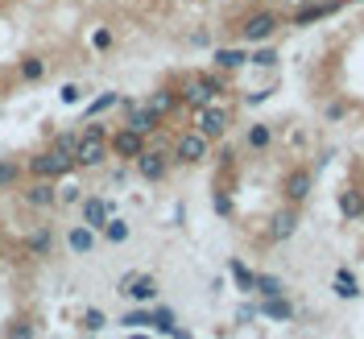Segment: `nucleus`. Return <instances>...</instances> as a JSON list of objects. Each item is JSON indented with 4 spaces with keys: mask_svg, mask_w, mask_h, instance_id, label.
<instances>
[{
    "mask_svg": "<svg viewBox=\"0 0 364 339\" xmlns=\"http://www.w3.org/2000/svg\"><path fill=\"white\" fill-rule=\"evenodd\" d=\"M343 112H348V108H343L340 99H331V104L323 108V116H327V120H343Z\"/></svg>",
    "mask_w": 364,
    "mask_h": 339,
    "instance_id": "58836bf2",
    "label": "nucleus"
},
{
    "mask_svg": "<svg viewBox=\"0 0 364 339\" xmlns=\"http://www.w3.org/2000/svg\"><path fill=\"white\" fill-rule=\"evenodd\" d=\"M79 99H83V87L79 83H67L63 87V104H79Z\"/></svg>",
    "mask_w": 364,
    "mask_h": 339,
    "instance_id": "e433bc0d",
    "label": "nucleus"
},
{
    "mask_svg": "<svg viewBox=\"0 0 364 339\" xmlns=\"http://www.w3.org/2000/svg\"><path fill=\"white\" fill-rule=\"evenodd\" d=\"M104 327H108V315H104L100 306H91L87 315H83V331H91V335H100Z\"/></svg>",
    "mask_w": 364,
    "mask_h": 339,
    "instance_id": "2f4dec72",
    "label": "nucleus"
},
{
    "mask_svg": "<svg viewBox=\"0 0 364 339\" xmlns=\"http://www.w3.org/2000/svg\"><path fill=\"white\" fill-rule=\"evenodd\" d=\"M356 4H360V0H356Z\"/></svg>",
    "mask_w": 364,
    "mask_h": 339,
    "instance_id": "49530a36",
    "label": "nucleus"
},
{
    "mask_svg": "<svg viewBox=\"0 0 364 339\" xmlns=\"http://www.w3.org/2000/svg\"><path fill=\"white\" fill-rule=\"evenodd\" d=\"M207 154H211V141H207L199 129H195V133H182L178 145H174V161H182V166H199Z\"/></svg>",
    "mask_w": 364,
    "mask_h": 339,
    "instance_id": "39448f33",
    "label": "nucleus"
},
{
    "mask_svg": "<svg viewBox=\"0 0 364 339\" xmlns=\"http://www.w3.org/2000/svg\"><path fill=\"white\" fill-rule=\"evenodd\" d=\"M116 290L129 298V302H136V306H149V302L158 298V277H154V273H124V277L116 281Z\"/></svg>",
    "mask_w": 364,
    "mask_h": 339,
    "instance_id": "f03ea898",
    "label": "nucleus"
},
{
    "mask_svg": "<svg viewBox=\"0 0 364 339\" xmlns=\"http://www.w3.org/2000/svg\"><path fill=\"white\" fill-rule=\"evenodd\" d=\"M294 227H298V207L290 203V207H282V211H273L269 215V240H290L294 236Z\"/></svg>",
    "mask_w": 364,
    "mask_h": 339,
    "instance_id": "ddd939ff",
    "label": "nucleus"
},
{
    "mask_svg": "<svg viewBox=\"0 0 364 339\" xmlns=\"http://www.w3.org/2000/svg\"><path fill=\"white\" fill-rule=\"evenodd\" d=\"M311 186H315V178H311V174H306V170H294V174H290V178H286V199H290V203H306V195H311Z\"/></svg>",
    "mask_w": 364,
    "mask_h": 339,
    "instance_id": "f3484780",
    "label": "nucleus"
},
{
    "mask_svg": "<svg viewBox=\"0 0 364 339\" xmlns=\"http://www.w3.org/2000/svg\"><path fill=\"white\" fill-rule=\"evenodd\" d=\"M91 45H95V50H108V45H112V33H108V29H95V33H91Z\"/></svg>",
    "mask_w": 364,
    "mask_h": 339,
    "instance_id": "4c0bfd02",
    "label": "nucleus"
},
{
    "mask_svg": "<svg viewBox=\"0 0 364 339\" xmlns=\"http://www.w3.org/2000/svg\"><path fill=\"white\" fill-rule=\"evenodd\" d=\"M17 75H21L25 83H38V79H46V58H38V54H25L21 63H17Z\"/></svg>",
    "mask_w": 364,
    "mask_h": 339,
    "instance_id": "4be33fe9",
    "label": "nucleus"
},
{
    "mask_svg": "<svg viewBox=\"0 0 364 339\" xmlns=\"http://www.w3.org/2000/svg\"><path fill=\"white\" fill-rule=\"evenodd\" d=\"M54 149L75 158V149H79V133H58V136H54Z\"/></svg>",
    "mask_w": 364,
    "mask_h": 339,
    "instance_id": "f704fd0d",
    "label": "nucleus"
},
{
    "mask_svg": "<svg viewBox=\"0 0 364 339\" xmlns=\"http://www.w3.org/2000/svg\"><path fill=\"white\" fill-rule=\"evenodd\" d=\"M252 315H257V306H240V315H236V323H252Z\"/></svg>",
    "mask_w": 364,
    "mask_h": 339,
    "instance_id": "79ce46f5",
    "label": "nucleus"
},
{
    "mask_svg": "<svg viewBox=\"0 0 364 339\" xmlns=\"http://www.w3.org/2000/svg\"><path fill=\"white\" fill-rule=\"evenodd\" d=\"M154 327H158L161 335H174V327H178L174 311H170V306H158V311H154Z\"/></svg>",
    "mask_w": 364,
    "mask_h": 339,
    "instance_id": "c85d7f7f",
    "label": "nucleus"
},
{
    "mask_svg": "<svg viewBox=\"0 0 364 339\" xmlns=\"http://www.w3.org/2000/svg\"><path fill=\"white\" fill-rule=\"evenodd\" d=\"M50 249H54V232H50V227L25 232V252H29V257H50Z\"/></svg>",
    "mask_w": 364,
    "mask_h": 339,
    "instance_id": "a211bd4d",
    "label": "nucleus"
},
{
    "mask_svg": "<svg viewBox=\"0 0 364 339\" xmlns=\"http://www.w3.org/2000/svg\"><path fill=\"white\" fill-rule=\"evenodd\" d=\"M21 195H25V207H38V211H46V207L58 203V182H54V178H33Z\"/></svg>",
    "mask_w": 364,
    "mask_h": 339,
    "instance_id": "1a4fd4ad",
    "label": "nucleus"
},
{
    "mask_svg": "<svg viewBox=\"0 0 364 339\" xmlns=\"http://www.w3.org/2000/svg\"><path fill=\"white\" fill-rule=\"evenodd\" d=\"M129 339H149V335H141V327H136V331H133V335H129Z\"/></svg>",
    "mask_w": 364,
    "mask_h": 339,
    "instance_id": "37998d69",
    "label": "nucleus"
},
{
    "mask_svg": "<svg viewBox=\"0 0 364 339\" xmlns=\"http://www.w3.org/2000/svg\"><path fill=\"white\" fill-rule=\"evenodd\" d=\"M228 273H232V281H236V290H240V294H252V290H257V273H252L249 265H240L236 257L228 261Z\"/></svg>",
    "mask_w": 364,
    "mask_h": 339,
    "instance_id": "412c9836",
    "label": "nucleus"
},
{
    "mask_svg": "<svg viewBox=\"0 0 364 339\" xmlns=\"http://www.w3.org/2000/svg\"><path fill=\"white\" fill-rule=\"evenodd\" d=\"M83 136H95V141H108V129H104V124H91V120H87V129H83Z\"/></svg>",
    "mask_w": 364,
    "mask_h": 339,
    "instance_id": "ea45409f",
    "label": "nucleus"
},
{
    "mask_svg": "<svg viewBox=\"0 0 364 339\" xmlns=\"http://www.w3.org/2000/svg\"><path fill=\"white\" fill-rule=\"evenodd\" d=\"M4 339H38V323H33V318H17Z\"/></svg>",
    "mask_w": 364,
    "mask_h": 339,
    "instance_id": "7c9ffc66",
    "label": "nucleus"
},
{
    "mask_svg": "<svg viewBox=\"0 0 364 339\" xmlns=\"http://www.w3.org/2000/svg\"><path fill=\"white\" fill-rule=\"evenodd\" d=\"M286 4H298V0H286Z\"/></svg>",
    "mask_w": 364,
    "mask_h": 339,
    "instance_id": "a18cd8bd",
    "label": "nucleus"
},
{
    "mask_svg": "<svg viewBox=\"0 0 364 339\" xmlns=\"http://www.w3.org/2000/svg\"><path fill=\"white\" fill-rule=\"evenodd\" d=\"M116 104H120V95H116V91H100V95H95V99H91L87 108H83V116H100V112H108V108H116Z\"/></svg>",
    "mask_w": 364,
    "mask_h": 339,
    "instance_id": "bb28decb",
    "label": "nucleus"
},
{
    "mask_svg": "<svg viewBox=\"0 0 364 339\" xmlns=\"http://www.w3.org/2000/svg\"><path fill=\"white\" fill-rule=\"evenodd\" d=\"M108 145H112V154H116V158L136 161V158H141V149H145V136L133 133V129H120V133L108 136Z\"/></svg>",
    "mask_w": 364,
    "mask_h": 339,
    "instance_id": "f8f14e48",
    "label": "nucleus"
},
{
    "mask_svg": "<svg viewBox=\"0 0 364 339\" xmlns=\"http://www.w3.org/2000/svg\"><path fill=\"white\" fill-rule=\"evenodd\" d=\"M17 182H21V166L17 161H0V190H9Z\"/></svg>",
    "mask_w": 364,
    "mask_h": 339,
    "instance_id": "473e14b6",
    "label": "nucleus"
},
{
    "mask_svg": "<svg viewBox=\"0 0 364 339\" xmlns=\"http://www.w3.org/2000/svg\"><path fill=\"white\" fill-rule=\"evenodd\" d=\"M348 0H306V4H298L294 9V17L290 21L302 29V25H315V21H323V17H331V13H340Z\"/></svg>",
    "mask_w": 364,
    "mask_h": 339,
    "instance_id": "423d86ee",
    "label": "nucleus"
},
{
    "mask_svg": "<svg viewBox=\"0 0 364 339\" xmlns=\"http://www.w3.org/2000/svg\"><path fill=\"white\" fill-rule=\"evenodd\" d=\"M215 215H232V199L228 195H215Z\"/></svg>",
    "mask_w": 364,
    "mask_h": 339,
    "instance_id": "a19ab883",
    "label": "nucleus"
},
{
    "mask_svg": "<svg viewBox=\"0 0 364 339\" xmlns=\"http://www.w3.org/2000/svg\"><path fill=\"white\" fill-rule=\"evenodd\" d=\"M120 327H129V331H136V327H154V311H129V315L120 318Z\"/></svg>",
    "mask_w": 364,
    "mask_h": 339,
    "instance_id": "c756f323",
    "label": "nucleus"
},
{
    "mask_svg": "<svg viewBox=\"0 0 364 339\" xmlns=\"http://www.w3.org/2000/svg\"><path fill=\"white\" fill-rule=\"evenodd\" d=\"M0 252H4V236H0Z\"/></svg>",
    "mask_w": 364,
    "mask_h": 339,
    "instance_id": "c03bdc74",
    "label": "nucleus"
},
{
    "mask_svg": "<svg viewBox=\"0 0 364 339\" xmlns=\"http://www.w3.org/2000/svg\"><path fill=\"white\" fill-rule=\"evenodd\" d=\"M58 203H67V207L83 203V186H75V182H67V186L58 190Z\"/></svg>",
    "mask_w": 364,
    "mask_h": 339,
    "instance_id": "c9c22d12",
    "label": "nucleus"
},
{
    "mask_svg": "<svg viewBox=\"0 0 364 339\" xmlns=\"http://www.w3.org/2000/svg\"><path fill=\"white\" fill-rule=\"evenodd\" d=\"M336 294H340L343 302L360 298V290H356V277H352V269H336Z\"/></svg>",
    "mask_w": 364,
    "mask_h": 339,
    "instance_id": "a878e982",
    "label": "nucleus"
},
{
    "mask_svg": "<svg viewBox=\"0 0 364 339\" xmlns=\"http://www.w3.org/2000/svg\"><path fill=\"white\" fill-rule=\"evenodd\" d=\"M178 99L186 104V108H195V112H199V108H207V104L215 99V91L207 87V83H199V79H191V83L178 91Z\"/></svg>",
    "mask_w": 364,
    "mask_h": 339,
    "instance_id": "4468645a",
    "label": "nucleus"
},
{
    "mask_svg": "<svg viewBox=\"0 0 364 339\" xmlns=\"http://www.w3.org/2000/svg\"><path fill=\"white\" fill-rule=\"evenodd\" d=\"M228 124H232V112H228L224 104H215V99H211L207 108L195 112V129H199L207 141H220V136L228 133Z\"/></svg>",
    "mask_w": 364,
    "mask_h": 339,
    "instance_id": "7ed1b4c3",
    "label": "nucleus"
},
{
    "mask_svg": "<svg viewBox=\"0 0 364 339\" xmlns=\"http://www.w3.org/2000/svg\"><path fill=\"white\" fill-rule=\"evenodd\" d=\"M245 145H249L252 154H265V149L273 145V124H265V120L249 124V133H245Z\"/></svg>",
    "mask_w": 364,
    "mask_h": 339,
    "instance_id": "6ab92c4d",
    "label": "nucleus"
},
{
    "mask_svg": "<svg viewBox=\"0 0 364 339\" xmlns=\"http://www.w3.org/2000/svg\"><path fill=\"white\" fill-rule=\"evenodd\" d=\"M83 224L95 227V232H104V224L112 220V203L104 199V195H83Z\"/></svg>",
    "mask_w": 364,
    "mask_h": 339,
    "instance_id": "9b49d317",
    "label": "nucleus"
},
{
    "mask_svg": "<svg viewBox=\"0 0 364 339\" xmlns=\"http://www.w3.org/2000/svg\"><path fill=\"white\" fill-rule=\"evenodd\" d=\"M340 211L348 220H360L364 215V195L360 190H340Z\"/></svg>",
    "mask_w": 364,
    "mask_h": 339,
    "instance_id": "393cba45",
    "label": "nucleus"
},
{
    "mask_svg": "<svg viewBox=\"0 0 364 339\" xmlns=\"http://www.w3.org/2000/svg\"><path fill=\"white\" fill-rule=\"evenodd\" d=\"M67 249L75 252V257H87L91 249H95V227H87V224H75L67 232Z\"/></svg>",
    "mask_w": 364,
    "mask_h": 339,
    "instance_id": "2eb2a0df",
    "label": "nucleus"
},
{
    "mask_svg": "<svg viewBox=\"0 0 364 339\" xmlns=\"http://www.w3.org/2000/svg\"><path fill=\"white\" fill-rule=\"evenodd\" d=\"M249 67V54L240 50V45H220L215 50V70H224V75H232V70Z\"/></svg>",
    "mask_w": 364,
    "mask_h": 339,
    "instance_id": "dca6fc26",
    "label": "nucleus"
},
{
    "mask_svg": "<svg viewBox=\"0 0 364 339\" xmlns=\"http://www.w3.org/2000/svg\"><path fill=\"white\" fill-rule=\"evenodd\" d=\"M29 178H67L70 170H75V158L70 154H58V149H50V154H38V158H29Z\"/></svg>",
    "mask_w": 364,
    "mask_h": 339,
    "instance_id": "f257e3e1",
    "label": "nucleus"
},
{
    "mask_svg": "<svg viewBox=\"0 0 364 339\" xmlns=\"http://www.w3.org/2000/svg\"><path fill=\"white\" fill-rule=\"evenodd\" d=\"M277 25H282V17L273 9H261V13H252L249 21L240 25V38L245 42H269L273 33H277Z\"/></svg>",
    "mask_w": 364,
    "mask_h": 339,
    "instance_id": "20e7f679",
    "label": "nucleus"
},
{
    "mask_svg": "<svg viewBox=\"0 0 364 339\" xmlns=\"http://www.w3.org/2000/svg\"><path fill=\"white\" fill-rule=\"evenodd\" d=\"M133 166H136V174H141L145 182H161L166 178V170H170V158H166L161 149H149V145H145L141 158H136Z\"/></svg>",
    "mask_w": 364,
    "mask_h": 339,
    "instance_id": "6e6552de",
    "label": "nucleus"
},
{
    "mask_svg": "<svg viewBox=\"0 0 364 339\" xmlns=\"http://www.w3.org/2000/svg\"><path fill=\"white\" fill-rule=\"evenodd\" d=\"M249 63H252V67H265V70H273V67H277V50H273V45H261L257 54H249Z\"/></svg>",
    "mask_w": 364,
    "mask_h": 339,
    "instance_id": "72a5a7b5",
    "label": "nucleus"
},
{
    "mask_svg": "<svg viewBox=\"0 0 364 339\" xmlns=\"http://www.w3.org/2000/svg\"><path fill=\"white\" fill-rule=\"evenodd\" d=\"M257 298H282L286 294V286H282V277H273V273H257Z\"/></svg>",
    "mask_w": 364,
    "mask_h": 339,
    "instance_id": "b1692460",
    "label": "nucleus"
},
{
    "mask_svg": "<svg viewBox=\"0 0 364 339\" xmlns=\"http://www.w3.org/2000/svg\"><path fill=\"white\" fill-rule=\"evenodd\" d=\"M129 232H133V227L124 224L120 215H112V220L104 224V240H112V244H124V240H129Z\"/></svg>",
    "mask_w": 364,
    "mask_h": 339,
    "instance_id": "cd10ccee",
    "label": "nucleus"
},
{
    "mask_svg": "<svg viewBox=\"0 0 364 339\" xmlns=\"http://www.w3.org/2000/svg\"><path fill=\"white\" fill-rule=\"evenodd\" d=\"M257 315L273 318V323H286V318H294V306L286 302V294H282V298H261V306H257Z\"/></svg>",
    "mask_w": 364,
    "mask_h": 339,
    "instance_id": "aec40b11",
    "label": "nucleus"
},
{
    "mask_svg": "<svg viewBox=\"0 0 364 339\" xmlns=\"http://www.w3.org/2000/svg\"><path fill=\"white\" fill-rule=\"evenodd\" d=\"M112 154V145L108 141H95V136H79V149H75V166H83V170H95V166H104Z\"/></svg>",
    "mask_w": 364,
    "mask_h": 339,
    "instance_id": "0eeeda50",
    "label": "nucleus"
},
{
    "mask_svg": "<svg viewBox=\"0 0 364 339\" xmlns=\"http://www.w3.org/2000/svg\"><path fill=\"white\" fill-rule=\"evenodd\" d=\"M145 104H149V108H154L158 116H170V112H174V108L182 104V99H178V91H154Z\"/></svg>",
    "mask_w": 364,
    "mask_h": 339,
    "instance_id": "5701e85b",
    "label": "nucleus"
},
{
    "mask_svg": "<svg viewBox=\"0 0 364 339\" xmlns=\"http://www.w3.org/2000/svg\"><path fill=\"white\" fill-rule=\"evenodd\" d=\"M158 124H161V116L154 112L149 104H133V108L124 112V129H133V133H141V136L158 133Z\"/></svg>",
    "mask_w": 364,
    "mask_h": 339,
    "instance_id": "9d476101",
    "label": "nucleus"
}]
</instances>
